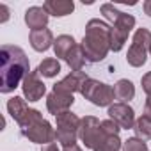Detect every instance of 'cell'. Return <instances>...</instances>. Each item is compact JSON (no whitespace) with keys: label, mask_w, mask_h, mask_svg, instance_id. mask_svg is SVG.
<instances>
[{"label":"cell","mask_w":151,"mask_h":151,"mask_svg":"<svg viewBox=\"0 0 151 151\" xmlns=\"http://www.w3.org/2000/svg\"><path fill=\"white\" fill-rule=\"evenodd\" d=\"M29 73L30 66L25 52L14 45H2L0 48V93H13L23 84Z\"/></svg>","instance_id":"6da1fadb"},{"label":"cell","mask_w":151,"mask_h":151,"mask_svg":"<svg viewBox=\"0 0 151 151\" xmlns=\"http://www.w3.org/2000/svg\"><path fill=\"white\" fill-rule=\"evenodd\" d=\"M110 29L103 20L93 18L86 25V34L82 39V48L89 62H100L107 57L110 50Z\"/></svg>","instance_id":"7a4b0ae2"},{"label":"cell","mask_w":151,"mask_h":151,"mask_svg":"<svg viewBox=\"0 0 151 151\" xmlns=\"http://www.w3.org/2000/svg\"><path fill=\"white\" fill-rule=\"evenodd\" d=\"M80 94L96 107H110L114 103V98H116L112 86L103 84V82L94 80V78H87L84 82Z\"/></svg>","instance_id":"3957f363"},{"label":"cell","mask_w":151,"mask_h":151,"mask_svg":"<svg viewBox=\"0 0 151 151\" xmlns=\"http://www.w3.org/2000/svg\"><path fill=\"white\" fill-rule=\"evenodd\" d=\"M151 48V32L147 29H137L132 39V45L126 53V60L133 68H140L146 64L147 52Z\"/></svg>","instance_id":"277c9868"},{"label":"cell","mask_w":151,"mask_h":151,"mask_svg":"<svg viewBox=\"0 0 151 151\" xmlns=\"http://www.w3.org/2000/svg\"><path fill=\"white\" fill-rule=\"evenodd\" d=\"M78 130H80V119L75 116L71 110L57 116V130H55V139L66 147L77 144L78 139Z\"/></svg>","instance_id":"5b68a950"},{"label":"cell","mask_w":151,"mask_h":151,"mask_svg":"<svg viewBox=\"0 0 151 151\" xmlns=\"http://www.w3.org/2000/svg\"><path fill=\"white\" fill-rule=\"evenodd\" d=\"M105 133L101 130V121L96 119L94 116H86L80 119V130H78V139L84 142V146L87 149H96L103 140H105Z\"/></svg>","instance_id":"8992f818"},{"label":"cell","mask_w":151,"mask_h":151,"mask_svg":"<svg viewBox=\"0 0 151 151\" xmlns=\"http://www.w3.org/2000/svg\"><path fill=\"white\" fill-rule=\"evenodd\" d=\"M133 27H135V18L132 14L119 11L117 18L112 22V29H110V50L112 52L123 50V46L128 39V34L133 30Z\"/></svg>","instance_id":"52a82bcc"},{"label":"cell","mask_w":151,"mask_h":151,"mask_svg":"<svg viewBox=\"0 0 151 151\" xmlns=\"http://www.w3.org/2000/svg\"><path fill=\"white\" fill-rule=\"evenodd\" d=\"M22 135L27 137L30 142L43 144V146H45V144H50V142H53V140H57V139H55V130H53V126H52L46 119H41V121L36 123L32 128L22 132Z\"/></svg>","instance_id":"ba28073f"},{"label":"cell","mask_w":151,"mask_h":151,"mask_svg":"<svg viewBox=\"0 0 151 151\" xmlns=\"http://www.w3.org/2000/svg\"><path fill=\"white\" fill-rule=\"evenodd\" d=\"M22 91H23V98L29 100V101H39L46 94V86L39 78L37 69L36 71H30L27 77H25V80L22 84Z\"/></svg>","instance_id":"9c48e42d"},{"label":"cell","mask_w":151,"mask_h":151,"mask_svg":"<svg viewBox=\"0 0 151 151\" xmlns=\"http://www.w3.org/2000/svg\"><path fill=\"white\" fill-rule=\"evenodd\" d=\"M109 117L112 119V121H116L121 128H124V130H130V128H133L135 126V112H133V109L128 105V103H112L110 107H109Z\"/></svg>","instance_id":"30bf717a"},{"label":"cell","mask_w":151,"mask_h":151,"mask_svg":"<svg viewBox=\"0 0 151 151\" xmlns=\"http://www.w3.org/2000/svg\"><path fill=\"white\" fill-rule=\"evenodd\" d=\"M89 77L84 73V71H71L68 77H64L60 82H57L53 86L52 91L55 93H64V94H75V93H80L82 91V86L84 82L87 80Z\"/></svg>","instance_id":"8fae6325"},{"label":"cell","mask_w":151,"mask_h":151,"mask_svg":"<svg viewBox=\"0 0 151 151\" xmlns=\"http://www.w3.org/2000/svg\"><path fill=\"white\" fill-rule=\"evenodd\" d=\"M73 103H75V96L73 94H64V93L52 91L46 96V109L55 117L60 116V114H64V112H69V109H71Z\"/></svg>","instance_id":"7c38bea8"},{"label":"cell","mask_w":151,"mask_h":151,"mask_svg":"<svg viewBox=\"0 0 151 151\" xmlns=\"http://www.w3.org/2000/svg\"><path fill=\"white\" fill-rule=\"evenodd\" d=\"M48 18H50V14H48L43 7H39V6L29 7V9L25 11V23H27V27L32 29V30H41V29H45L46 23H48Z\"/></svg>","instance_id":"4fadbf2b"},{"label":"cell","mask_w":151,"mask_h":151,"mask_svg":"<svg viewBox=\"0 0 151 151\" xmlns=\"http://www.w3.org/2000/svg\"><path fill=\"white\" fill-rule=\"evenodd\" d=\"M30 46L36 52H46L50 46H53L55 39L50 29H41V30H32L30 32Z\"/></svg>","instance_id":"5bb4252c"},{"label":"cell","mask_w":151,"mask_h":151,"mask_svg":"<svg viewBox=\"0 0 151 151\" xmlns=\"http://www.w3.org/2000/svg\"><path fill=\"white\" fill-rule=\"evenodd\" d=\"M43 9L52 16H68L75 11V4L71 0H46L43 4Z\"/></svg>","instance_id":"9a60e30c"},{"label":"cell","mask_w":151,"mask_h":151,"mask_svg":"<svg viewBox=\"0 0 151 151\" xmlns=\"http://www.w3.org/2000/svg\"><path fill=\"white\" fill-rule=\"evenodd\" d=\"M75 46H77V41H75V37H73V36H68V34L59 36V37L55 39V43H53V52H55V57H57V59L66 60L68 53H69Z\"/></svg>","instance_id":"2e32d148"},{"label":"cell","mask_w":151,"mask_h":151,"mask_svg":"<svg viewBox=\"0 0 151 151\" xmlns=\"http://www.w3.org/2000/svg\"><path fill=\"white\" fill-rule=\"evenodd\" d=\"M7 112H9V116H11L16 123H20V121L23 119V116L29 112V105H27L25 98H20V96L11 98V100L7 101Z\"/></svg>","instance_id":"e0dca14e"},{"label":"cell","mask_w":151,"mask_h":151,"mask_svg":"<svg viewBox=\"0 0 151 151\" xmlns=\"http://www.w3.org/2000/svg\"><path fill=\"white\" fill-rule=\"evenodd\" d=\"M114 93H116V98L121 101V103H128L130 100H133L135 96V86L126 80V78H121L117 80V84L114 86Z\"/></svg>","instance_id":"ac0fdd59"},{"label":"cell","mask_w":151,"mask_h":151,"mask_svg":"<svg viewBox=\"0 0 151 151\" xmlns=\"http://www.w3.org/2000/svg\"><path fill=\"white\" fill-rule=\"evenodd\" d=\"M86 53H84V48L82 45H77L66 57V64L71 68V71H82L84 64H86Z\"/></svg>","instance_id":"d6986e66"},{"label":"cell","mask_w":151,"mask_h":151,"mask_svg":"<svg viewBox=\"0 0 151 151\" xmlns=\"http://www.w3.org/2000/svg\"><path fill=\"white\" fill-rule=\"evenodd\" d=\"M37 73L39 75H43V77H46V78H53V77H57V75L60 73V62H59V59H45L39 66H37Z\"/></svg>","instance_id":"ffe728a7"},{"label":"cell","mask_w":151,"mask_h":151,"mask_svg":"<svg viewBox=\"0 0 151 151\" xmlns=\"http://www.w3.org/2000/svg\"><path fill=\"white\" fill-rule=\"evenodd\" d=\"M135 137L137 139H142V140H149L151 139V119H147L146 116H140L137 121H135Z\"/></svg>","instance_id":"44dd1931"},{"label":"cell","mask_w":151,"mask_h":151,"mask_svg":"<svg viewBox=\"0 0 151 151\" xmlns=\"http://www.w3.org/2000/svg\"><path fill=\"white\" fill-rule=\"evenodd\" d=\"M43 119V116H41V112L39 110H36V109H29V112L23 116V119L18 123L20 124V130L22 132H25V130H29V128H32L36 123H39Z\"/></svg>","instance_id":"7402d4cb"},{"label":"cell","mask_w":151,"mask_h":151,"mask_svg":"<svg viewBox=\"0 0 151 151\" xmlns=\"http://www.w3.org/2000/svg\"><path fill=\"white\" fill-rule=\"evenodd\" d=\"M121 149H123V142L119 135H114V137H105V140L94 151H121Z\"/></svg>","instance_id":"603a6c76"},{"label":"cell","mask_w":151,"mask_h":151,"mask_svg":"<svg viewBox=\"0 0 151 151\" xmlns=\"http://www.w3.org/2000/svg\"><path fill=\"white\" fill-rule=\"evenodd\" d=\"M123 151H147V144L142 139L130 137L128 140L123 142Z\"/></svg>","instance_id":"cb8c5ba5"},{"label":"cell","mask_w":151,"mask_h":151,"mask_svg":"<svg viewBox=\"0 0 151 151\" xmlns=\"http://www.w3.org/2000/svg\"><path fill=\"white\" fill-rule=\"evenodd\" d=\"M101 130L107 137H114V135H119L121 126L112 119H105V121H101Z\"/></svg>","instance_id":"d4e9b609"},{"label":"cell","mask_w":151,"mask_h":151,"mask_svg":"<svg viewBox=\"0 0 151 151\" xmlns=\"http://www.w3.org/2000/svg\"><path fill=\"white\" fill-rule=\"evenodd\" d=\"M140 84H142V89L147 96H151V71H147L144 77L140 78Z\"/></svg>","instance_id":"484cf974"},{"label":"cell","mask_w":151,"mask_h":151,"mask_svg":"<svg viewBox=\"0 0 151 151\" xmlns=\"http://www.w3.org/2000/svg\"><path fill=\"white\" fill-rule=\"evenodd\" d=\"M0 13H2V18H0V23H6V22L9 20V7H7L6 4H2V6H0Z\"/></svg>","instance_id":"4316f807"},{"label":"cell","mask_w":151,"mask_h":151,"mask_svg":"<svg viewBox=\"0 0 151 151\" xmlns=\"http://www.w3.org/2000/svg\"><path fill=\"white\" fill-rule=\"evenodd\" d=\"M144 116L147 119H151V96H147L146 100V105H144Z\"/></svg>","instance_id":"83f0119b"},{"label":"cell","mask_w":151,"mask_h":151,"mask_svg":"<svg viewBox=\"0 0 151 151\" xmlns=\"http://www.w3.org/2000/svg\"><path fill=\"white\" fill-rule=\"evenodd\" d=\"M41 151H60V149H59V146L55 142H50V144H45L41 147Z\"/></svg>","instance_id":"f1b7e54d"},{"label":"cell","mask_w":151,"mask_h":151,"mask_svg":"<svg viewBox=\"0 0 151 151\" xmlns=\"http://www.w3.org/2000/svg\"><path fill=\"white\" fill-rule=\"evenodd\" d=\"M142 7H144V13H146V14H147V16L151 18V0H146Z\"/></svg>","instance_id":"f546056e"},{"label":"cell","mask_w":151,"mask_h":151,"mask_svg":"<svg viewBox=\"0 0 151 151\" xmlns=\"http://www.w3.org/2000/svg\"><path fill=\"white\" fill-rule=\"evenodd\" d=\"M62 151H82V147H80V146H77V144H73V146H66Z\"/></svg>","instance_id":"4dcf8cb0"},{"label":"cell","mask_w":151,"mask_h":151,"mask_svg":"<svg viewBox=\"0 0 151 151\" xmlns=\"http://www.w3.org/2000/svg\"><path fill=\"white\" fill-rule=\"evenodd\" d=\"M149 55H151V48H149Z\"/></svg>","instance_id":"1f68e13d"}]
</instances>
